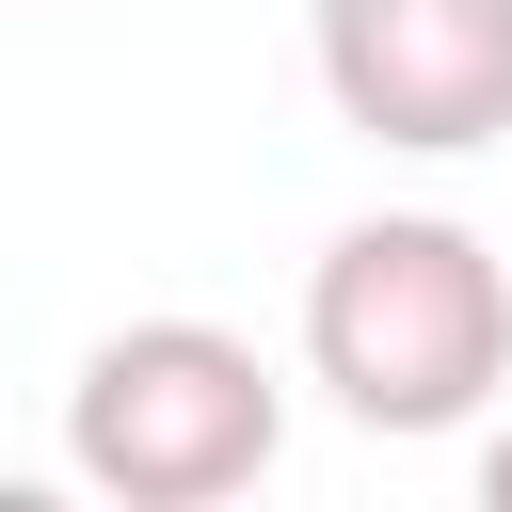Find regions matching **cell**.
<instances>
[{
  "instance_id": "obj_1",
  "label": "cell",
  "mask_w": 512,
  "mask_h": 512,
  "mask_svg": "<svg viewBox=\"0 0 512 512\" xmlns=\"http://www.w3.org/2000/svg\"><path fill=\"white\" fill-rule=\"evenodd\" d=\"M304 384L352 432H464L512 384V256L464 208H368L304 272Z\"/></svg>"
},
{
  "instance_id": "obj_2",
  "label": "cell",
  "mask_w": 512,
  "mask_h": 512,
  "mask_svg": "<svg viewBox=\"0 0 512 512\" xmlns=\"http://www.w3.org/2000/svg\"><path fill=\"white\" fill-rule=\"evenodd\" d=\"M288 448V384L224 320H112L64 384V464L112 512H224Z\"/></svg>"
},
{
  "instance_id": "obj_3",
  "label": "cell",
  "mask_w": 512,
  "mask_h": 512,
  "mask_svg": "<svg viewBox=\"0 0 512 512\" xmlns=\"http://www.w3.org/2000/svg\"><path fill=\"white\" fill-rule=\"evenodd\" d=\"M304 64L384 160L512 144V0H304Z\"/></svg>"
},
{
  "instance_id": "obj_4",
  "label": "cell",
  "mask_w": 512,
  "mask_h": 512,
  "mask_svg": "<svg viewBox=\"0 0 512 512\" xmlns=\"http://www.w3.org/2000/svg\"><path fill=\"white\" fill-rule=\"evenodd\" d=\"M480 512H512V432H496V448H480Z\"/></svg>"
}]
</instances>
